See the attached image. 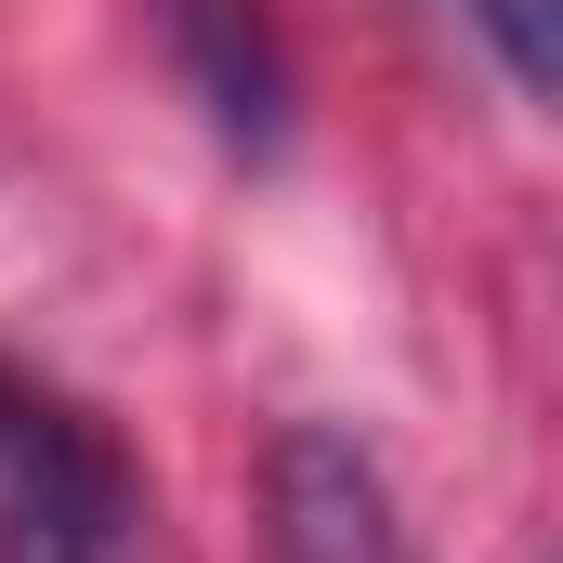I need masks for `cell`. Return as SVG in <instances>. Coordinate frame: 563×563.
<instances>
[{
  "mask_svg": "<svg viewBox=\"0 0 563 563\" xmlns=\"http://www.w3.org/2000/svg\"><path fill=\"white\" fill-rule=\"evenodd\" d=\"M157 40H170V79L197 92V119L236 157H276L288 144V53H276L263 0H157Z\"/></svg>",
  "mask_w": 563,
  "mask_h": 563,
  "instance_id": "obj_3",
  "label": "cell"
},
{
  "mask_svg": "<svg viewBox=\"0 0 563 563\" xmlns=\"http://www.w3.org/2000/svg\"><path fill=\"white\" fill-rule=\"evenodd\" d=\"M263 538L276 563H407V525H394V485H380V459L354 445V432L301 420L276 432V459H263Z\"/></svg>",
  "mask_w": 563,
  "mask_h": 563,
  "instance_id": "obj_2",
  "label": "cell"
},
{
  "mask_svg": "<svg viewBox=\"0 0 563 563\" xmlns=\"http://www.w3.org/2000/svg\"><path fill=\"white\" fill-rule=\"evenodd\" d=\"M132 525L144 485L106 445V420L0 354V563H119Z\"/></svg>",
  "mask_w": 563,
  "mask_h": 563,
  "instance_id": "obj_1",
  "label": "cell"
},
{
  "mask_svg": "<svg viewBox=\"0 0 563 563\" xmlns=\"http://www.w3.org/2000/svg\"><path fill=\"white\" fill-rule=\"evenodd\" d=\"M432 13H459V26L498 53V79H511L525 106L551 92V0H432Z\"/></svg>",
  "mask_w": 563,
  "mask_h": 563,
  "instance_id": "obj_4",
  "label": "cell"
}]
</instances>
